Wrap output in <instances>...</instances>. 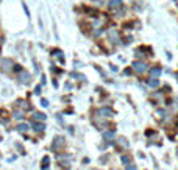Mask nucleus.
Here are the masks:
<instances>
[{"label": "nucleus", "mask_w": 178, "mask_h": 170, "mask_svg": "<svg viewBox=\"0 0 178 170\" xmlns=\"http://www.w3.org/2000/svg\"><path fill=\"white\" fill-rule=\"evenodd\" d=\"M135 67H136V70H139V72H144V70H145V64H142V63L137 64V63H136Z\"/></svg>", "instance_id": "1"}, {"label": "nucleus", "mask_w": 178, "mask_h": 170, "mask_svg": "<svg viewBox=\"0 0 178 170\" xmlns=\"http://www.w3.org/2000/svg\"><path fill=\"white\" fill-rule=\"evenodd\" d=\"M127 170H136V167H135V166H130V167L127 169Z\"/></svg>", "instance_id": "2"}]
</instances>
